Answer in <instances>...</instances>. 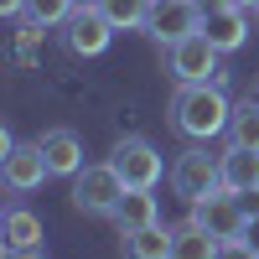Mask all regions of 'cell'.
Here are the masks:
<instances>
[{
  "label": "cell",
  "instance_id": "1",
  "mask_svg": "<svg viewBox=\"0 0 259 259\" xmlns=\"http://www.w3.org/2000/svg\"><path fill=\"white\" fill-rule=\"evenodd\" d=\"M228 119H233V104L223 99V83H182L177 99H171V124L187 140L228 135Z\"/></svg>",
  "mask_w": 259,
  "mask_h": 259
},
{
  "label": "cell",
  "instance_id": "2",
  "mask_svg": "<svg viewBox=\"0 0 259 259\" xmlns=\"http://www.w3.org/2000/svg\"><path fill=\"white\" fill-rule=\"evenodd\" d=\"M124 177L109 166V161H99V166H83L78 177H73V207L78 212H89V218H114V207L124 197Z\"/></svg>",
  "mask_w": 259,
  "mask_h": 259
},
{
  "label": "cell",
  "instance_id": "3",
  "mask_svg": "<svg viewBox=\"0 0 259 259\" xmlns=\"http://www.w3.org/2000/svg\"><path fill=\"white\" fill-rule=\"evenodd\" d=\"M223 187V156H207L202 145H192L177 156V166H171V192L187 202H197L207 197V192H218Z\"/></svg>",
  "mask_w": 259,
  "mask_h": 259
},
{
  "label": "cell",
  "instance_id": "4",
  "mask_svg": "<svg viewBox=\"0 0 259 259\" xmlns=\"http://www.w3.org/2000/svg\"><path fill=\"white\" fill-rule=\"evenodd\" d=\"M192 223L207 228L212 239H239L244 223H249V212H244V202H239L233 187H218V192H207V197L192 202Z\"/></svg>",
  "mask_w": 259,
  "mask_h": 259
},
{
  "label": "cell",
  "instance_id": "5",
  "mask_svg": "<svg viewBox=\"0 0 259 259\" xmlns=\"http://www.w3.org/2000/svg\"><path fill=\"white\" fill-rule=\"evenodd\" d=\"M171 52V73H177V83H223V68H218V47L202 36V31H192L182 36L177 47H166Z\"/></svg>",
  "mask_w": 259,
  "mask_h": 259
},
{
  "label": "cell",
  "instance_id": "6",
  "mask_svg": "<svg viewBox=\"0 0 259 259\" xmlns=\"http://www.w3.org/2000/svg\"><path fill=\"white\" fill-rule=\"evenodd\" d=\"M145 31L161 41V47H177L182 36L202 31V6L197 0H150V16H145Z\"/></svg>",
  "mask_w": 259,
  "mask_h": 259
},
{
  "label": "cell",
  "instance_id": "7",
  "mask_svg": "<svg viewBox=\"0 0 259 259\" xmlns=\"http://www.w3.org/2000/svg\"><path fill=\"white\" fill-rule=\"evenodd\" d=\"M109 36H114V21L104 16L94 0H83V6L68 16V26H62V41H68L73 57H99L109 47Z\"/></svg>",
  "mask_w": 259,
  "mask_h": 259
},
{
  "label": "cell",
  "instance_id": "8",
  "mask_svg": "<svg viewBox=\"0 0 259 259\" xmlns=\"http://www.w3.org/2000/svg\"><path fill=\"white\" fill-rule=\"evenodd\" d=\"M202 36L218 52H239L249 41V11L233 6V0H207L202 6Z\"/></svg>",
  "mask_w": 259,
  "mask_h": 259
},
{
  "label": "cell",
  "instance_id": "9",
  "mask_svg": "<svg viewBox=\"0 0 259 259\" xmlns=\"http://www.w3.org/2000/svg\"><path fill=\"white\" fill-rule=\"evenodd\" d=\"M109 166L124 177V187H156L161 171H166V161L156 156V145H150V140H119V145L109 150Z\"/></svg>",
  "mask_w": 259,
  "mask_h": 259
},
{
  "label": "cell",
  "instance_id": "10",
  "mask_svg": "<svg viewBox=\"0 0 259 259\" xmlns=\"http://www.w3.org/2000/svg\"><path fill=\"white\" fill-rule=\"evenodd\" d=\"M47 156H41V145H11L6 150V187L11 192H36L47 182Z\"/></svg>",
  "mask_w": 259,
  "mask_h": 259
},
{
  "label": "cell",
  "instance_id": "11",
  "mask_svg": "<svg viewBox=\"0 0 259 259\" xmlns=\"http://www.w3.org/2000/svg\"><path fill=\"white\" fill-rule=\"evenodd\" d=\"M36 145H41V156H47L52 177H78L83 171V140L73 135V130H47Z\"/></svg>",
  "mask_w": 259,
  "mask_h": 259
},
{
  "label": "cell",
  "instance_id": "12",
  "mask_svg": "<svg viewBox=\"0 0 259 259\" xmlns=\"http://www.w3.org/2000/svg\"><path fill=\"white\" fill-rule=\"evenodd\" d=\"M150 223H156V187H130L114 207V228L135 233V228H150Z\"/></svg>",
  "mask_w": 259,
  "mask_h": 259
},
{
  "label": "cell",
  "instance_id": "13",
  "mask_svg": "<svg viewBox=\"0 0 259 259\" xmlns=\"http://www.w3.org/2000/svg\"><path fill=\"white\" fill-rule=\"evenodd\" d=\"M218 244L223 239H212V233L197 228L192 218L171 228V259H218Z\"/></svg>",
  "mask_w": 259,
  "mask_h": 259
},
{
  "label": "cell",
  "instance_id": "14",
  "mask_svg": "<svg viewBox=\"0 0 259 259\" xmlns=\"http://www.w3.org/2000/svg\"><path fill=\"white\" fill-rule=\"evenodd\" d=\"M223 187H233V192L259 187V150H249V145H228L223 150Z\"/></svg>",
  "mask_w": 259,
  "mask_h": 259
},
{
  "label": "cell",
  "instance_id": "15",
  "mask_svg": "<svg viewBox=\"0 0 259 259\" xmlns=\"http://www.w3.org/2000/svg\"><path fill=\"white\" fill-rule=\"evenodd\" d=\"M124 259H171V228L150 223V228L124 233Z\"/></svg>",
  "mask_w": 259,
  "mask_h": 259
},
{
  "label": "cell",
  "instance_id": "16",
  "mask_svg": "<svg viewBox=\"0 0 259 259\" xmlns=\"http://www.w3.org/2000/svg\"><path fill=\"white\" fill-rule=\"evenodd\" d=\"M6 249H41V218L26 207H6Z\"/></svg>",
  "mask_w": 259,
  "mask_h": 259
},
{
  "label": "cell",
  "instance_id": "17",
  "mask_svg": "<svg viewBox=\"0 0 259 259\" xmlns=\"http://www.w3.org/2000/svg\"><path fill=\"white\" fill-rule=\"evenodd\" d=\"M228 145H249V150H259V99L233 104V119H228Z\"/></svg>",
  "mask_w": 259,
  "mask_h": 259
},
{
  "label": "cell",
  "instance_id": "18",
  "mask_svg": "<svg viewBox=\"0 0 259 259\" xmlns=\"http://www.w3.org/2000/svg\"><path fill=\"white\" fill-rule=\"evenodd\" d=\"M94 6L114 21V31H135V26H145V16H150V0H94Z\"/></svg>",
  "mask_w": 259,
  "mask_h": 259
},
{
  "label": "cell",
  "instance_id": "19",
  "mask_svg": "<svg viewBox=\"0 0 259 259\" xmlns=\"http://www.w3.org/2000/svg\"><path fill=\"white\" fill-rule=\"evenodd\" d=\"M83 6V0H26V21L31 26H68V16Z\"/></svg>",
  "mask_w": 259,
  "mask_h": 259
},
{
  "label": "cell",
  "instance_id": "20",
  "mask_svg": "<svg viewBox=\"0 0 259 259\" xmlns=\"http://www.w3.org/2000/svg\"><path fill=\"white\" fill-rule=\"evenodd\" d=\"M218 259H259V254H254L244 239H223V244H218Z\"/></svg>",
  "mask_w": 259,
  "mask_h": 259
},
{
  "label": "cell",
  "instance_id": "21",
  "mask_svg": "<svg viewBox=\"0 0 259 259\" xmlns=\"http://www.w3.org/2000/svg\"><path fill=\"white\" fill-rule=\"evenodd\" d=\"M239 202H244V212H249V218H259V187H249V192H239Z\"/></svg>",
  "mask_w": 259,
  "mask_h": 259
},
{
  "label": "cell",
  "instance_id": "22",
  "mask_svg": "<svg viewBox=\"0 0 259 259\" xmlns=\"http://www.w3.org/2000/svg\"><path fill=\"white\" fill-rule=\"evenodd\" d=\"M239 239H244V244L259 254V218H249V223H244V233H239Z\"/></svg>",
  "mask_w": 259,
  "mask_h": 259
},
{
  "label": "cell",
  "instance_id": "23",
  "mask_svg": "<svg viewBox=\"0 0 259 259\" xmlns=\"http://www.w3.org/2000/svg\"><path fill=\"white\" fill-rule=\"evenodd\" d=\"M0 11L6 16H26V0H0Z\"/></svg>",
  "mask_w": 259,
  "mask_h": 259
},
{
  "label": "cell",
  "instance_id": "24",
  "mask_svg": "<svg viewBox=\"0 0 259 259\" xmlns=\"http://www.w3.org/2000/svg\"><path fill=\"white\" fill-rule=\"evenodd\" d=\"M6 259H41V249H6Z\"/></svg>",
  "mask_w": 259,
  "mask_h": 259
},
{
  "label": "cell",
  "instance_id": "25",
  "mask_svg": "<svg viewBox=\"0 0 259 259\" xmlns=\"http://www.w3.org/2000/svg\"><path fill=\"white\" fill-rule=\"evenodd\" d=\"M233 6H244V11H259V0H233Z\"/></svg>",
  "mask_w": 259,
  "mask_h": 259
}]
</instances>
